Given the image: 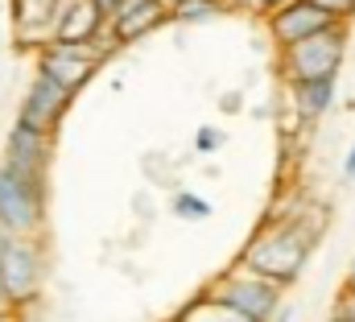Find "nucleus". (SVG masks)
I'll list each match as a JSON object with an SVG mask.
<instances>
[{
	"instance_id": "4",
	"label": "nucleus",
	"mask_w": 355,
	"mask_h": 322,
	"mask_svg": "<svg viewBox=\"0 0 355 322\" xmlns=\"http://www.w3.org/2000/svg\"><path fill=\"white\" fill-rule=\"evenodd\" d=\"M50 215V182L0 165V232L42 236Z\"/></svg>"
},
{
	"instance_id": "11",
	"label": "nucleus",
	"mask_w": 355,
	"mask_h": 322,
	"mask_svg": "<svg viewBox=\"0 0 355 322\" xmlns=\"http://www.w3.org/2000/svg\"><path fill=\"white\" fill-rule=\"evenodd\" d=\"M170 21V8L162 4V0H124L120 4V12L107 21V42L116 46V50H124V46H132V42H141L145 33H153V29H162Z\"/></svg>"
},
{
	"instance_id": "20",
	"label": "nucleus",
	"mask_w": 355,
	"mask_h": 322,
	"mask_svg": "<svg viewBox=\"0 0 355 322\" xmlns=\"http://www.w3.org/2000/svg\"><path fill=\"white\" fill-rule=\"evenodd\" d=\"M343 178L347 182L355 178V141H352V149H347V158H343Z\"/></svg>"
},
{
	"instance_id": "22",
	"label": "nucleus",
	"mask_w": 355,
	"mask_h": 322,
	"mask_svg": "<svg viewBox=\"0 0 355 322\" xmlns=\"http://www.w3.org/2000/svg\"><path fill=\"white\" fill-rule=\"evenodd\" d=\"M277 4H285V0H257V12L265 17V12H272V8H277Z\"/></svg>"
},
{
	"instance_id": "15",
	"label": "nucleus",
	"mask_w": 355,
	"mask_h": 322,
	"mask_svg": "<svg viewBox=\"0 0 355 322\" xmlns=\"http://www.w3.org/2000/svg\"><path fill=\"white\" fill-rule=\"evenodd\" d=\"M219 12H227L223 0H178L174 8H170V21H178V25H198V21H211Z\"/></svg>"
},
{
	"instance_id": "7",
	"label": "nucleus",
	"mask_w": 355,
	"mask_h": 322,
	"mask_svg": "<svg viewBox=\"0 0 355 322\" xmlns=\"http://www.w3.org/2000/svg\"><path fill=\"white\" fill-rule=\"evenodd\" d=\"M71 103H75V95L71 91H62L54 79H46V75H33L29 87H25V95H21V108H17V124H25V128H33V133H58L62 128V120H67V112H71Z\"/></svg>"
},
{
	"instance_id": "18",
	"label": "nucleus",
	"mask_w": 355,
	"mask_h": 322,
	"mask_svg": "<svg viewBox=\"0 0 355 322\" xmlns=\"http://www.w3.org/2000/svg\"><path fill=\"white\" fill-rule=\"evenodd\" d=\"M314 4H318L322 12H331L339 25H347V21L355 17V0H314Z\"/></svg>"
},
{
	"instance_id": "2",
	"label": "nucleus",
	"mask_w": 355,
	"mask_h": 322,
	"mask_svg": "<svg viewBox=\"0 0 355 322\" xmlns=\"http://www.w3.org/2000/svg\"><path fill=\"white\" fill-rule=\"evenodd\" d=\"M0 285L8 310H29L46 285V248L42 236H8L0 232Z\"/></svg>"
},
{
	"instance_id": "6",
	"label": "nucleus",
	"mask_w": 355,
	"mask_h": 322,
	"mask_svg": "<svg viewBox=\"0 0 355 322\" xmlns=\"http://www.w3.org/2000/svg\"><path fill=\"white\" fill-rule=\"evenodd\" d=\"M347 62V25H335L327 33H314L306 42H293L277 50V75L285 83H306V79H339Z\"/></svg>"
},
{
	"instance_id": "19",
	"label": "nucleus",
	"mask_w": 355,
	"mask_h": 322,
	"mask_svg": "<svg viewBox=\"0 0 355 322\" xmlns=\"http://www.w3.org/2000/svg\"><path fill=\"white\" fill-rule=\"evenodd\" d=\"M91 4L99 8V17H103V21H112V17L120 12V4H124V0H91Z\"/></svg>"
},
{
	"instance_id": "16",
	"label": "nucleus",
	"mask_w": 355,
	"mask_h": 322,
	"mask_svg": "<svg viewBox=\"0 0 355 322\" xmlns=\"http://www.w3.org/2000/svg\"><path fill=\"white\" fill-rule=\"evenodd\" d=\"M170 211H174L178 219H207L211 215V203L202 194H194V190H174L170 194Z\"/></svg>"
},
{
	"instance_id": "5",
	"label": "nucleus",
	"mask_w": 355,
	"mask_h": 322,
	"mask_svg": "<svg viewBox=\"0 0 355 322\" xmlns=\"http://www.w3.org/2000/svg\"><path fill=\"white\" fill-rule=\"evenodd\" d=\"M202 294L215 298L219 306L236 310L240 319H248V322H268L277 310H281V302H285V289H281V285H272V281H265L261 273L244 269L240 260L227 264L223 273H215L211 285H207Z\"/></svg>"
},
{
	"instance_id": "3",
	"label": "nucleus",
	"mask_w": 355,
	"mask_h": 322,
	"mask_svg": "<svg viewBox=\"0 0 355 322\" xmlns=\"http://www.w3.org/2000/svg\"><path fill=\"white\" fill-rule=\"evenodd\" d=\"M112 54H116V46L107 42V33H103L99 42H58V37H50V42H42V46L33 50L37 75L54 79L62 91H71V95H79V91L99 75V67H103Z\"/></svg>"
},
{
	"instance_id": "9",
	"label": "nucleus",
	"mask_w": 355,
	"mask_h": 322,
	"mask_svg": "<svg viewBox=\"0 0 355 322\" xmlns=\"http://www.w3.org/2000/svg\"><path fill=\"white\" fill-rule=\"evenodd\" d=\"M50 161H54V137L50 133H33V128L12 120V128L4 133V161L0 165L33 173V178H50Z\"/></svg>"
},
{
	"instance_id": "12",
	"label": "nucleus",
	"mask_w": 355,
	"mask_h": 322,
	"mask_svg": "<svg viewBox=\"0 0 355 322\" xmlns=\"http://www.w3.org/2000/svg\"><path fill=\"white\" fill-rule=\"evenodd\" d=\"M285 87H289V108H293L297 124H318L335 108L339 79H306V83H285Z\"/></svg>"
},
{
	"instance_id": "13",
	"label": "nucleus",
	"mask_w": 355,
	"mask_h": 322,
	"mask_svg": "<svg viewBox=\"0 0 355 322\" xmlns=\"http://www.w3.org/2000/svg\"><path fill=\"white\" fill-rule=\"evenodd\" d=\"M103 29H107V21L99 17V8L91 0H67L62 12H58L54 37L58 42H99Z\"/></svg>"
},
{
	"instance_id": "14",
	"label": "nucleus",
	"mask_w": 355,
	"mask_h": 322,
	"mask_svg": "<svg viewBox=\"0 0 355 322\" xmlns=\"http://www.w3.org/2000/svg\"><path fill=\"white\" fill-rule=\"evenodd\" d=\"M174 322H248L240 319L236 310H227V306H219L215 298H207V294H194L182 310L174 314Z\"/></svg>"
},
{
	"instance_id": "24",
	"label": "nucleus",
	"mask_w": 355,
	"mask_h": 322,
	"mask_svg": "<svg viewBox=\"0 0 355 322\" xmlns=\"http://www.w3.org/2000/svg\"><path fill=\"white\" fill-rule=\"evenodd\" d=\"M327 322H355V319H352V314H347V310H343V306H335V314H331V319H327Z\"/></svg>"
},
{
	"instance_id": "10",
	"label": "nucleus",
	"mask_w": 355,
	"mask_h": 322,
	"mask_svg": "<svg viewBox=\"0 0 355 322\" xmlns=\"http://www.w3.org/2000/svg\"><path fill=\"white\" fill-rule=\"evenodd\" d=\"M62 4H67V0H8V12H12V42H17V50H37L42 42H50Z\"/></svg>"
},
{
	"instance_id": "26",
	"label": "nucleus",
	"mask_w": 355,
	"mask_h": 322,
	"mask_svg": "<svg viewBox=\"0 0 355 322\" xmlns=\"http://www.w3.org/2000/svg\"><path fill=\"white\" fill-rule=\"evenodd\" d=\"M162 4H166V8H174V4H178V0H162Z\"/></svg>"
},
{
	"instance_id": "25",
	"label": "nucleus",
	"mask_w": 355,
	"mask_h": 322,
	"mask_svg": "<svg viewBox=\"0 0 355 322\" xmlns=\"http://www.w3.org/2000/svg\"><path fill=\"white\" fill-rule=\"evenodd\" d=\"M0 310H8V298H4V285H0Z\"/></svg>"
},
{
	"instance_id": "17",
	"label": "nucleus",
	"mask_w": 355,
	"mask_h": 322,
	"mask_svg": "<svg viewBox=\"0 0 355 322\" xmlns=\"http://www.w3.org/2000/svg\"><path fill=\"white\" fill-rule=\"evenodd\" d=\"M223 145H227V133H223V128H211V124L194 128V153H215V149H223Z\"/></svg>"
},
{
	"instance_id": "21",
	"label": "nucleus",
	"mask_w": 355,
	"mask_h": 322,
	"mask_svg": "<svg viewBox=\"0 0 355 322\" xmlns=\"http://www.w3.org/2000/svg\"><path fill=\"white\" fill-rule=\"evenodd\" d=\"M293 314H297V310H293L289 302H281V310H277V314H272L268 322H293Z\"/></svg>"
},
{
	"instance_id": "23",
	"label": "nucleus",
	"mask_w": 355,
	"mask_h": 322,
	"mask_svg": "<svg viewBox=\"0 0 355 322\" xmlns=\"http://www.w3.org/2000/svg\"><path fill=\"white\" fill-rule=\"evenodd\" d=\"M0 322H25L21 310H0Z\"/></svg>"
},
{
	"instance_id": "1",
	"label": "nucleus",
	"mask_w": 355,
	"mask_h": 322,
	"mask_svg": "<svg viewBox=\"0 0 355 322\" xmlns=\"http://www.w3.org/2000/svg\"><path fill=\"white\" fill-rule=\"evenodd\" d=\"M314 248H318V240H310L297 223H289V219H265L252 232V240L244 244L240 264L252 269V273H261L265 281L281 285V289H293L302 281Z\"/></svg>"
},
{
	"instance_id": "8",
	"label": "nucleus",
	"mask_w": 355,
	"mask_h": 322,
	"mask_svg": "<svg viewBox=\"0 0 355 322\" xmlns=\"http://www.w3.org/2000/svg\"><path fill=\"white\" fill-rule=\"evenodd\" d=\"M265 25H268V37L277 42V50H285V46H293V42H306V37H314V33L335 29L339 21H335L331 12H322L314 0H285V4H277L272 12H265Z\"/></svg>"
}]
</instances>
